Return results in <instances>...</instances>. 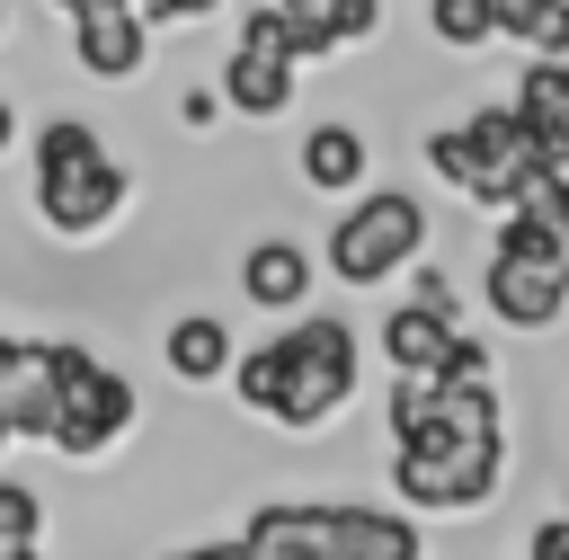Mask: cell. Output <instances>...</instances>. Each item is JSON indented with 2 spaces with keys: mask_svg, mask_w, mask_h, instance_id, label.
Masks as SVG:
<instances>
[{
  "mask_svg": "<svg viewBox=\"0 0 569 560\" xmlns=\"http://www.w3.org/2000/svg\"><path fill=\"white\" fill-rule=\"evenodd\" d=\"M427 178L453 187V196H480V151H471L462 124H436V133H427Z\"/></svg>",
  "mask_w": 569,
  "mask_h": 560,
  "instance_id": "ac0fdd59",
  "label": "cell"
},
{
  "mask_svg": "<svg viewBox=\"0 0 569 560\" xmlns=\"http://www.w3.org/2000/svg\"><path fill=\"white\" fill-rule=\"evenodd\" d=\"M516 107L533 116V142L551 169H569V53H533L516 80Z\"/></svg>",
  "mask_w": 569,
  "mask_h": 560,
  "instance_id": "4fadbf2b",
  "label": "cell"
},
{
  "mask_svg": "<svg viewBox=\"0 0 569 560\" xmlns=\"http://www.w3.org/2000/svg\"><path fill=\"white\" fill-rule=\"evenodd\" d=\"M213 116H222V89H187V98H178V124H196V133H204Z\"/></svg>",
  "mask_w": 569,
  "mask_h": 560,
  "instance_id": "4316f807",
  "label": "cell"
},
{
  "mask_svg": "<svg viewBox=\"0 0 569 560\" xmlns=\"http://www.w3.org/2000/svg\"><path fill=\"white\" fill-rule=\"evenodd\" d=\"M0 36H9V0H0Z\"/></svg>",
  "mask_w": 569,
  "mask_h": 560,
  "instance_id": "d6a6232c",
  "label": "cell"
},
{
  "mask_svg": "<svg viewBox=\"0 0 569 560\" xmlns=\"http://www.w3.org/2000/svg\"><path fill=\"white\" fill-rule=\"evenodd\" d=\"M44 364H53V427H44V444L62 453V462H98L133 418H142V391L116 373V364H98L80 338H44Z\"/></svg>",
  "mask_w": 569,
  "mask_h": 560,
  "instance_id": "277c9868",
  "label": "cell"
},
{
  "mask_svg": "<svg viewBox=\"0 0 569 560\" xmlns=\"http://www.w3.org/2000/svg\"><path fill=\"white\" fill-rule=\"evenodd\" d=\"M498 480H507V436H445L427 418L391 453V489H400L409 516H471V507L498 498Z\"/></svg>",
  "mask_w": 569,
  "mask_h": 560,
  "instance_id": "7a4b0ae2",
  "label": "cell"
},
{
  "mask_svg": "<svg viewBox=\"0 0 569 560\" xmlns=\"http://www.w3.org/2000/svg\"><path fill=\"white\" fill-rule=\"evenodd\" d=\"M142 9V27H187V18H213L222 0H133Z\"/></svg>",
  "mask_w": 569,
  "mask_h": 560,
  "instance_id": "cb8c5ba5",
  "label": "cell"
},
{
  "mask_svg": "<svg viewBox=\"0 0 569 560\" xmlns=\"http://www.w3.org/2000/svg\"><path fill=\"white\" fill-rule=\"evenodd\" d=\"M427 258V204L409 187H356V204L329 222V276L338 284H391Z\"/></svg>",
  "mask_w": 569,
  "mask_h": 560,
  "instance_id": "5b68a950",
  "label": "cell"
},
{
  "mask_svg": "<svg viewBox=\"0 0 569 560\" xmlns=\"http://www.w3.org/2000/svg\"><path fill=\"white\" fill-rule=\"evenodd\" d=\"M53 9H62V18H71V9H89V0H53Z\"/></svg>",
  "mask_w": 569,
  "mask_h": 560,
  "instance_id": "1f68e13d",
  "label": "cell"
},
{
  "mask_svg": "<svg viewBox=\"0 0 569 560\" xmlns=\"http://www.w3.org/2000/svg\"><path fill=\"white\" fill-rule=\"evenodd\" d=\"M89 160H107V142H98V124H89V116H53V124L36 133V178L89 169Z\"/></svg>",
  "mask_w": 569,
  "mask_h": 560,
  "instance_id": "2e32d148",
  "label": "cell"
},
{
  "mask_svg": "<svg viewBox=\"0 0 569 560\" xmlns=\"http://www.w3.org/2000/svg\"><path fill=\"white\" fill-rule=\"evenodd\" d=\"M240 542L258 560H427V533L409 516H382V507H258L240 524Z\"/></svg>",
  "mask_w": 569,
  "mask_h": 560,
  "instance_id": "6da1fadb",
  "label": "cell"
},
{
  "mask_svg": "<svg viewBox=\"0 0 569 560\" xmlns=\"http://www.w3.org/2000/svg\"><path fill=\"white\" fill-rule=\"evenodd\" d=\"M516 213H533V222L569 231V169H533V178L516 187Z\"/></svg>",
  "mask_w": 569,
  "mask_h": 560,
  "instance_id": "d6986e66",
  "label": "cell"
},
{
  "mask_svg": "<svg viewBox=\"0 0 569 560\" xmlns=\"http://www.w3.org/2000/svg\"><path fill=\"white\" fill-rule=\"evenodd\" d=\"M9 142H18V98H0V160H9Z\"/></svg>",
  "mask_w": 569,
  "mask_h": 560,
  "instance_id": "f546056e",
  "label": "cell"
},
{
  "mask_svg": "<svg viewBox=\"0 0 569 560\" xmlns=\"http://www.w3.org/2000/svg\"><path fill=\"white\" fill-rule=\"evenodd\" d=\"M436 382H498V356H489V347H480L471 329H453V347H445Z\"/></svg>",
  "mask_w": 569,
  "mask_h": 560,
  "instance_id": "7402d4cb",
  "label": "cell"
},
{
  "mask_svg": "<svg viewBox=\"0 0 569 560\" xmlns=\"http://www.w3.org/2000/svg\"><path fill=\"white\" fill-rule=\"evenodd\" d=\"M44 533V498L27 480H0V542H36Z\"/></svg>",
  "mask_w": 569,
  "mask_h": 560,
  "instance_id": "44dd1931",
  "label": "cell"
},
{
  "mask_svg": "<svg viewBox=\"0 0 569 560\" xmlns=\"http://www.w3.org/2000/svg\"><path fill=\"white\" fill-rule=\"evenodd\" d=\"M151 36H160V27H142L133 0H89V9H71V62H80L89 80H142V71H151Z\"/></svg>",
  "mask_w": 569,
  "mask_h": 560,
  "instance_id": "ba28073f",
  "label": "cell"
},
{
  "mask_svg": "<svg viewBox=\"0 0 569 560\" xmlns=\"http://www.w3.org/2000/svg\"><path fill=\"white\" fill-rule=\"evenodd\" d=\"M480 302L498 329H551L569 311V276H560V231L533 222V213H498V240H489V267H480Z\"/></svg>",
  "mask_w": 569,
  "mask_h": 560,
  "instance_id": "3957f363",
  "label": "cell"
},
{
  "mask_svg": "<svg viewBox=\"0 0 569 560\" xmlns=\"http://www.w3.org/2000/svg\"><path fill=\"white\" fill-rule=\"evenodd\" d=\"M231 391H240V409H249V418H276V409H284V391H293V356H284V329H276L267 347L231 356Z\"/></svg>",
  "mask_w": 569,
  "mask_h": 560,
  "instance_id": "9a60e30c",
  "label": "cell"
},
{
  "mask_svg": "<svg viewBox=\"0 0 569 560\" xmlns=\"http://www.w3.org/2000/svg\"><path fill=\"white\" fill-rule=\"evenodd\" d=\"M453 329H462V320H445V311H427V302H400V311H382V364H391V373H436L445 347H453Z\"/></svg>",
  "mask_w": 569,
  "mask_h": 560,
  "instance_id": "5bb4252c",
  "label": "cell"
},
{
  "mask_svg": "<svg viewBox=\"0 0 569 560\" xmlns=\"http://www.w3.org/2000/svg\"><path fill=\"white\" fill-rule=\"evenodd\" d=\"M178 560H249V542L231 533V542H196V551H178Z\"/></svg>",
  "mask_w": 569,
  "mask_h": 560,
  "instance_id": "83f0119b",
  "label": "cell"
},
{
  "mask_svg": "<svg viewBox=\"0 0 569 560\" xmlns=\"http://www.w3.org/2000/svg\"><path fill=\"white\" fill-rule=\"evenodd\" d=\"M525 560H569V507L533 524V542H525Z\"/></svg>",
  "mask_w": 569,
  "mask_h": 560,
  "instance_id": "484cf974",
  "label": "cell"
},
{
  "mask_svg": "<svg viewBox=\"0 0 569 560\" xmlns=\"http://www.w3.org/2000/svg\"><path fill=\"white\" fill-rule=\"evenodd\" d=\"M0 560H44V551L36 542H0Z\"/></svg>",
  "mask_w": 569,
  "mask_h": 560,
  "instance_id": "4dcf8cb0",
  "label": "cell"
},
{
  "mask_svg": "<svg viewBox=\"0 0 569 560\" xmlns=\"http://www.w3.org/2000/svg\"><path fill=\"white\" fill-rule=\"evenodd\" d=\"M409 302H427V311H445V320H462V302H453V284H445L436 267H418V276H409Z\"/></svg>",
  "mask_w": 569,
  "mask_h": 560,
  "instance_id": "d4e9b609",
  "label": "cell"
},
{
  "mask_svg": "<svg viewBox=\"0 0 569 560\" xmlns=\"http://www.w3.org/2000/svg\"><path fill=\"white\" fill-rule=\"evenodd\" d=\"M329 27H338V44H373L382 36V0H329Z\"/></svg>",
  "mask_w": 569,
  "mask_h": 560,
  "instance_id": "603a6c76",
  "label": "cell"
},
{
  "mask_svg": "<svg viewBox=\"0 0 569 560\" xmlns=\"http://www.w3.org/2000/svg\"><path fill=\"white\" fill-rule=\"evenodd\" d=\"M533 53H569V0H560V18H551V36H542Z\"/></svg>",
  "mask_w": 569,
  "mask_h": 560,
  "instance_id": "f1b7e54d",
  "label": "cell"
},
{
  "mask_svg": "<svg viewBox=\"0 0 569 560\" xmlns=\"http://www.w3.org/2000/svg\"><path fill=\"white\" fill-rule=\"evenodd\" d=\"M489 18H498V36H507V44H525V53H533V44L551 36L560 0H489Z\"/></svg>",
  "mask_w": 569,
  "mask_h": 560,
  "instance_id": "ffe728a7",
  "label": "cell"
},
{
  "mask_svg": "<svg viewBox=\"0 0 569 560\" xmlns=\"http://www.w3.org/2000/svg\"><path fill=\"white\" fill-rule=\"evenodd\" d=\"M284 356H293V391L276 409V427L284 436H311V427H329L356 400V329L329 320V311H293L284 320Z\"/></svg>",
  "mask_w": 569,
  "mask_h": 560,
  "instance_id": "8992f818",
  "label": "cell"
},
{
  "mask_svg": "<svg viewBox=\"0 0 569 560\" xmlns=\"http://www.w3.org/2000/svg\"><path fill=\"white\" fill-rule=\"evenodd\" d=\"M293 80H302V62H293V53H267V44H231V53H222V71H213L222 107H231V116H249V124L284 116V107H293Z\"/></svg>",
  "mask_w": 569,
  "mask_h": 560,
  "instance_id": "9c48e42d",
  "label": "cell"
},
{
  "mask_svg": "<svg viewBox=\"0 0 569 560\" xmlns=\"http://www.w3.org/2000/svg\"><path fill=\"white\" fill-rule=\"evenodd\" d=\"M0 444H9V427H0Z\"/></svg>",
  "mask_w": 569,
  "mask_h": 560,
  "instance_id": "836d02e7",
  "label": "cell"
},
{
  "mask_svg": "<svg viewBox=\"0 0 569 560\" xmlns=\"http://www.w3.org/2000/svg\"><path fill=\"white\" fill-rule=\"evenodd\" d=\"M124 204H133V169H124V160H89V169L36 178V222H44L53 240H98Z\"/></svg>",
  "mask_w": 569,
  "mask_h": 560,
  "instance_id": "52a82bcc",
  "label": "cell"
},
{
  "mask_svg": "<svg viewBox=\"0 0 569 560\" xmlns=\"http://www.w3.org/2000/svg\"><path fill=\"white\" fill-rule=\"evenodd\" d=\"M427 36L445 53H480V44H498V18H489V0H427Z\"/></svg>",
  "mask_w": 569,
  "mask_h": 560,
  "instance_id": "e0dca14e",
  "label": "cell"
},
{
  "mask_svg": "<svg viewBox=\"0 0 569 560\" xmlns=\"http://www.w3.org/2000/svg\"><path fill=\"white\" fill-rule=\"evenodd\" d=\"M311 276H320L311 249L284 240V231H267V240L240 249V302H258V311H284V320H293V311L311 302Z\"/></svg>",
  "mask_w": 569,
  "mask_h": 560,
  "instance_id": "30bf717a",
  "label": "cell"
},
{
  "mask_svg": "<svg viewBox=\"0 0 569 560\" xmlns=\"http://www.w3.org/2000/svg\"><path fill=\"white\" fill-rule=\"evenodd\" d=\"M365 169H373V142H365V124H347V116L311 124V133H302V151H293V178H302L311 196H356V187H365Z\"/></svg>",
  "mask_w": 569,
  "mask_h": 560,
  "instance_id": "8fae6325",
  "label": "cell"
},
{
  "mask_svg": "<svg viewBox=\"0 0 569 560\" xmlns=\"http://www.w3.org/2000/svg\"><path fill=\"white\" fill-rule=\"evenodd\" d=\"M231 320H213V311H178L169 320V338H160V364L187 382V391H213L222 373H231Z\"/></svg>",
  "mask_w": 569,
  "mask_h": 560,
  "instance_id": "7c38bea8",
  "label": "cell"
}]
</instances>
